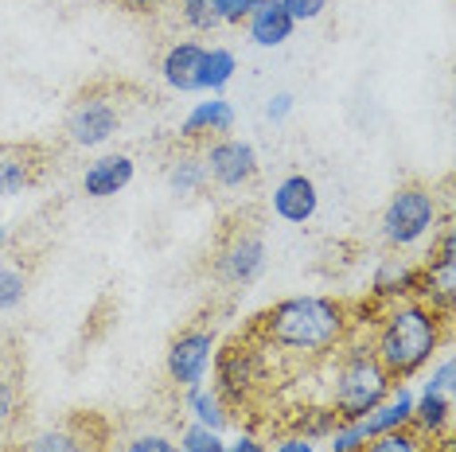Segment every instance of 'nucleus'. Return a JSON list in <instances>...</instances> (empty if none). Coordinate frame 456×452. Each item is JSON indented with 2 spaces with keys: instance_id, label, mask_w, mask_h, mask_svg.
<instances>
[{
  "instance_id": "412c9836",
  "label": "nucleus",
  "mask_w": 456,
  "mask_h": 452,
  "mask_svg": "<svg viewBox=\"0 0 456 452\" xmlns=\"http://www.w3.org/2000/svg\"><path fill=\"white\" fill-rule=\"evenodd\" d=\"M20 452H98V445L78 425H51L28 437Z\"/></svg>"
},
{
  "instance_id": "c756f323",
  "label": "nucleus",
  "mask_w": 456,
  "mask_h": 452,
  "mask_svg": "<svg viewBox=\"0 0 456 452\" xmlns=\"http://www.w3.org/2000/svg\"><path fill=\"white\" fill-rule=\"evenodd\" d=\"M324 445H328V452H359L362 445H367V433H362L359 421H339Z\"/></svg>"
},
{
  "instance_id": "f704fd0d",
  "label": "nucleus",
  "mask_w": 456,
  "mask_h": 452,
  "mask_svg": "<svg viewBox=\"0 0 456 452\" xmlns=\"http://www.w3.org/2000/svg\"><path fill=\"white\" fill-rule=\"evenodd\" d=\"M12 417H16V386L8 378H0V433L8 429Z\"/></svg>"
},
{
  "instance_id": "4c0bfd02",
  "label": "nucleus",
  "mask_w": 456,
  "mask_h": 452,
  "mask_svg": "<svg viewBox=\"0 0 456 452\" xmlns=\"http://www.w3.org/2000/svg\"><path fill=\"white\" fill-rule=\"evenodd\" d=\"M121 8H129V12H157L160 0H118Z\"/></svg>"
},
{
  "instance_id": "bb28decb",
  "label": "nucleus",
  "mask_w": 456,
  "mask_h": 452,
  "mask_svg": "<svg viewBox=\"0 0 456 452\" xmlns=\"http://www.w3.org/2000/svg\"><path fill=\"white\" fill-rule=\"evenodd\" d=\"M175 448L180 452H226V440L223 433H215V429H203V425H188L175 440Z\"/></svg>"
},
{
  "instance_id": "f257e3e1",
  "label": "nucleus",
  "mask_w": 456,
  "mask_h": 452,
  "mask_svg": "<svg viewBox=\"0 0 456 452\" xmlns=\"http://www.w3.org/2000/svg\"><path fill=\"white\" fill-rule=\"evenodd\" d=\"M355 332L351 308L336 296L300 293L285 296L273 308H265L254 324V335L269 351H281L293 359H328Z\"/></svg>"
},
{
  "instance_id": "473e14b6",
  "label": "nucleus",
  "mask_w": 456,
  "mask_h": 452,
  "mask_svg": "<svg viewBox=\"0 0 456 452\" xmlns=\"http://www.w3.org/2000/svg\"><path fill=\"white\" fill-rule=\"evenodd\" d=\"M121 452H180V448H175V440L164 437V433H137L121 445Z\"/></svg>"
},
{
  "instance_id": "a878e982",
  "label": "nucleus",
  "mask_w": 456,
  "mask_h": 452,
  "mask_svg": "<svg viewBox=\"0 0 456 452\" xmlns=\"http://www.w3.org/2000/svg\"><path fill=\"white\" fill-rule=\"evenodd\" d=\"M429 440H421L413 429H394V433H382V437H370L359 452H425Z\"/></svg>"
},
{
  "instance_id": "6e6552de",
  "label": "nucleus",
  "mask_w": 456,
  "mask_h": 452,
  "mask_svg": "<svg viewBox=\"0 0 456 452\" xmlns=\"http://www.w3.org/2000/svg\"><path fill=\"white\" fill-rule=\"evenodd\" d=\"M265 262H269V250H265V238L250 226H238L226 238L219 242L215 250V277L223 285H234V289H246L254 285L257 277L265 273Z\"/></svg>"
},
{
  "instance_id": "0eeeda50",
  "label": "nucleus",
  "mask_w": 456,
  "mask_h": 452,
  "mask_svg": "<svg viewBox=\"0 0 456 452\" xmlns=\"http://www.w3.org/2000/svg\"><path fill=\"white\" fill-rule=\"evenodd\" d=\"M215 351H219V335H215L211 327H183L168 343V355H164L168 383L180 390L203 386L215 367Z\"/></svg>"
},
{
  "instance_id": "5701e85b",
  "label": "nucleus",
  "mask_w": 456,
  "mask_h": 452,
  "mask_svg": "<svg viewBox=\"0 0 456 452\" xmlns=\"http://www.w3.org/2000/svg\"><path fill=\"white\" fill-rule=\"evenodd\" d=\"M238 75V55L231 47H207L203 51V67H200V90L207 94H223Z\"/></svg>"
},
{
  "instance_id": "7c9ffc66",
  "label": "nucleus",
  "mask_w": 456,
  "mask_h": 452,
  "mask_svg": "<svg viewBox=\"0 0 456 452\" xmlns=\"http://www.w3.org/2000/svg\"><path fill=\"white\" fill-rule=\"evenodd\" d=\"M257 4H262V0H211V12H215V20H219V24L242 28Z\"/></svg>"
},
{
  "instance_id": "9d476101",
  "label": "nucleus",
  "mask_w": 456,
  "mask_h": 452,
  "mask_svg": "<svg viewBox=\"0 0 456 452\" xmlns=\"http://www.w3.org/2000/svg\"><path fill=\"white\" fill-rule=\"evenodd\" d=\"M203 164H207V180H215L226 191H242L250 188L262 172L257 149L242 137H215L203 149Z\"/></svg>"
},
{
  "instance_id": "20e7f679",
  "label": "nucleus",
  "mask_w": 456,
  "mask_h": 452,
  "mask_svg": "<svg viewBox=\"0 0 456 452\" xmlns=\"http://www.w3.org/2000/svg\"><path fill=\"white\" fill-rule=\"evenodd\" d=\"M441 222V199L429 183H402L398 191L390 195V203L382 207V219H379V230H382V242L390 246L394 254H406V250H418L433 238Z\"/></svg>"
},
{
  "instance_id": "58836bf2",
  "label": "nucleus",
  "mask_w": 456,
  "mask_h": 452,
  "mask_svg": "<svg viewBox=\"0 0 456 452\" xmlns=\"http://www.w3.org/2000/svg\"><path fill=\"white\" fill-rule=\"evenodd\" d=\"M4 246H8V226L0 222V254H4Z\"/></svg>"
},
{
  "instance_id": "2f4dec72",
  "label": "nucleus",
  "mask_w": 456,
  "mask_h": 452,
  "mask_svg": "<svg viewBox=\"0 0 456 452\" xmlns=\"http://www.w3.org/2000/svg\"><path fill=\"white\" fill-rule=\"evenodd\" d=\"M277 4L293 16V24H313V20L324 16L328 0H277Z\"/></svg>"
},
{
  "instance_id": "f8f14e48",
  "label": "nucleus",
  "mask_w": 456,
  "mask_h": 452,
  "mask_svg": "<svg viewBox=\"0 0 456 452\" xmlns=\"http://www.w3.org/2000/svg\"><path fill=\"white\" fill-rule=\"evenodd\" d=\"M133 176H137V160L129 152H102L82 172V195L86 199H113L129 188Z\"/></svg>"
},
{
  "instance_id": "2eb2a0df",
  "label": "nucleus",
  "mask_w": 456,
  "mask_h": 452,
  "mask_svg": "<svg viewBox=\"0 0 456 452\" xmlns=\"http://www.w3.org/2000/svg\"><path fill=\"white\" fill-rule=\"evenodd\" d=\"M203 44L200 39H180L160 55V78L175 94H195L200 90V67H203Z\"/></svg>"
},
{
  "instance_id": "9b49d317",
  "label": "nucleus",
  "mask_w": 456,
  "mask_h": 452,
  "mask_svg": "<svg viewBox=\"0 0 456 452\" xmlns=\"http://www.w3.org/2000/svg\"><path fill=\"white\" fill-rule=\"evenodd\" d=\"M418 285H421V262H410L402 254H387L379 265H375V277H370V301L379 308L382 304H398V301H410L418 296Z\"/></svg>"
},
{
  "instance_id": "dca6fc26",
  "label": "nucleus",
  "mask_w": 456,
  "mask_h": 452,
  "mask_svg": "<svg viewBox=\"0 0 456 452\" xmlns=\"http://www.w3.org/2000/svg\"><path fill=\"white\" fill-rule=\"evenodd\" d=\"M410 417H413V390L406 383H394L390 394L370 409L367 417H359L362 433L370 437H382V433H394V429H410Z\"/></svg>"
},
{
  "instance_id": "f3484780",
  "label": "nucleus",
  "mask_w": 456,
  "mask_h": 452,
  "mask_svg": "<svg viewBox=\"0 0 456 452\" xmlns=\"http://www.w3.org/2000/svg\"><path fill=\"white\" fill-rule=\"evenodd\" d=\"M246 36H250V44L254 47H265V51H273V47H285L289 39H293L297 32V24H293V16L285 12L277 0H262V4L250 12V20H246Z\"/></svg>"
},
{
  "instance_id": "b1692460",
  "label": "nucleus",
  "mask_w": 456,
  "mask_h": 452,
  "mask_svg": "<svg viewBox=\"0 0 456 452\" xmlns=\"http://www.w3.org/2000/svg\"><path fill=\"white\" fill-rule=\"evenodd\" d=\"M336 425H339V417H336V409H331L328 402L324 406H300L297 417H293V433L305 437V440H313V445L328 440Z\"/></svg>"
},
{
  "instance_id": "7ed1b4c3",
  "label": "nucleus",
  "mask_w": 456,
  "mask_h": 452,
  "mask_svg": "<svg viewBox=\"0 0 456 452\" xmlns=\"http://www.w3.org/2000/svg\"><path fill=\"white\" fill-rule=\"evenodd\" d=\"M390 386H394V378L379 367L370 347L347 339L328 375V406L336 409L339 421H359L390 394Z\"/></svg>"
},
{
  "instance_id": "a211bd4d",
  "label": "nucleus",
  "mask_w": 456,
  "mask_h": 452,
  "mask_svg": "<svg viewBox=\"0 0 456 452\" xmlns=\"http://www.w3.org/2000/svg\"><path fill=\"white\" fill-rule=\"evenodd\" d=\"M410 429L421 440L449 437V429H452V398L449 394H433V390H421V394H413Z\"/></svg>"
},
{
  "instance_id": "39448f33",
  "label": "nucleus",
  "mask_w": 456,
  "mask_h": 452,
  "mask_svg": "<svg viewBox=\"0 0 456 452\" xmlns=\"http://www.w3.org/2000/svg\"><path fill=\"white\" fill-rule=\"evenodd\" d=\"M269 347L257 339H234L231 347L215 351V390L223 394L226 406H242L254 398V390H262L265 375H269V359H265Z\"/></svg>"
},
{
  "instance_id": "aec40b11",
  "label": "nucleus",
  "mask_w": 456,
  "mask_h": 452,
  "mask_svg": "<svg viewBox=\"0 0 456 452\" xmlns=\"http://www.w3.org/2000/svg\"><path fill=\"white\" fill-rule=\"evenodd\" d=\"M164 180H168V191L180 195V199H191V195H200L207 183V164L203 157H195V152H180V157L168 160V168H164Z\"/></svg>"
},
{
  "instance_id": "c9c22d12",
  "label": "nucleus",
  "mask_w": 456,
  "mask_h": 452,
  "mask_svg": "<svg viewBox=\"0 0 456 452\" xmlns=\"http://www.w3.org/2000/svg\"><path fill=\"white\" fill-rule=\"evenodd\" d=\"M226 452H269V445L257 433H238L234 440H226Z\"/></svg>"
},
{
  "instance_id": "393cba45",
  "label": "nucleus",
  "mask_w": 456,
  "mask_h": 452,
  "mask_svg": "<svg viewBox=\"0 0 456 452\" xmlns=\"http://www.w3.org/2000/svg\"><path fill=\"white\" fill-rule=\"evenodd\" d=\"M28 296V273L20 265H0V312H16Z\"/></svg>"
},
{
  "instance_id": "ddd939ff",
  "label": "nucleus",
  "mask_w": 456,
  "mask_h": 452,
  "mask_svg": "<svg viewBox=\"0 0 456 452\" xmlns=\"http://www.w3.org/2000/svg\"><path fill=\"white\" fill-rule=\"evenodd\" d=\"M316 211H320V188H316L313 176H305V172H293V176H285L273 188V214L281 222L305 226V222L316 219Z\"/></svg>"
},
{
  "instance_id": "cd10ccee",
  "label": "nucleus",
  "mask_w": 456,
  "mask_h": 452,
  "mask_svg": "<svg viewBox=\"0 0 456 452\" xmlns=\"http://www.w3.org/2000/svg\"><path fill=\"white\" fill-rule=\"evenodd\" d=\"M175 12L191 32H215L219 28V20L211 12V0H175Z\"/></svg>"
},
{
  "instance_id": "423d86ee",
  "label": "nucleus",
  "mask_w": 456,
  "mask_h": 452,
  "mask_svg": "<svg viewBox=\"0 0 456 452\" xmlns=\"http://www.w3.org/2000/svg\"><path fill=\"white\" fill-rule=\"evenodd\" d=\"M418 301L429 308H437L441 316L452 320L456 308V234H452V214H441L437 230L429 238V254L421 262V285H418Z\"/></svg>"
},
{
  "instance_id": "4468645a",
  "label": "nucleus",
  "mask_w": 456,
  "mask_h": 452,
  "mask_svg": "<svg viewBox=\"0 0 456 452\" xmlns=\"http://www.w3.org/2000/svg\"><path fill=\"white\" fill-rule=\"evenodd\" d=\"M234 129V106L223 94H211L207 101H200L188 117L180 121V141L188 145H200V141H215V137H231Z\"/></svg>"
},
{
  "instance_id": "e433bc0d",
  "label": "nucleus",
  "mask_w": 456,
  "mask_h": 452,
  "mask_svg": "<svg viewBox=\"0 0 456 452\" xmlns=\"http://www.w3.org/2000/svg\"><path fill=\"white\" fill-rule=\"evenodd\" d=\"M269 452H316L313 440H305V437H297V433H289L281 440H273V448Z\"/></svg>"
},
{
  "instance_id": "f03ea898",
  "label": "nucleus",
  "mask_w": 456,
  "mask_h": 452,
  "mask_svg": "<svg viewBox=\"0 0 456 452\" xmlns=\"http://www.w3.org/2000/svg\"><path fill=\"white\" fill-rule=\"evenodd\" d=\"M449 327H452L449 316H441L437 308L410 296V301L379 308V320L367 347L394 383H410L441 351H449V339H452Z\"/></svg>"
},
{
  "instance_id": "c85d7f7f",
  "label": "nucleus",
  "mask_w": 456,
  "mask_h": 452,
  "mask_svg": "<svg viewBox=\"0 0 456 452\" xmlns=\"http://www.w3.org/2000/svg\"><path fill=\"white\" fill-rule=\"evenodd\" d=\"M429 378H425V390H433V394H449L452 398V390H456V363H452V355H437L429 367Z\"/></svg>"
},
{
  "instance_id": "ea45409f",
  "label": "nucleus",
  "mask_w": 456,
  "mask_h": 452,
  "mask_svg": "<svg viewBox=\"0 0 456 452\" xmlns=\"http://www.w3.org/2000/svg\"><path fill=\"white\" fill-rule=\"evenodd\" d=\"M316 452H320V448H316ZM324 452H328V448H324Z\"/></svg>"
},
{
  "instance_id": "72a5a7b5",
  "label": "nucleus",
  "mask_w": 456,
  "mask_h": 452,
  "mask_svg": "<svg viewBox=\"0 0 456 452\" xmlns=\"http://www.w3.org/2000/svg\"><path fill=\"white\" fill-rule=\"evenodd\" d=\"M293 109H297V98L289 94V90H277V94H269V101H265V117L273 121V125L293 117Z\"/></svg>"
},
{
  "instance_id": "4be33fe9",
  "label": "nucleus",
  "mask_w": 456,
  "mask_h": 452,
  "mask_svg": "<svg viewBox=\"0 0 456 452\" xmlns=\"http://www.w3.org/2000/svg\"><path fill=\"white\" fill-rule=\"evenodd\" d=\"M36 168H39V164L32 160V152H28V149H4V152H0V199L20 195L24 188H32V183H36Z\"/></svg>"
},
{
  "instance_id": "1a4fd4ad",
  "label": "nucleus",
  "mask_w": 456,
  "mask_h": 452,
  "mask_svg": "<svg viewBox=\"0 0 456 452\" xmlns=\"http://www.w3.org/2000/svg\"><path fill=\"white\" fill-rule=\"evenodd\" d=\"M121 109L110 94H78L67 109V141L75 149H102L118 137Z\"/></svg>"
},
{
  "instance_id": "6ab92c4d",
  "label": "nucleus",
  "mask_w": 456,
  "mask_h": 452,
  "mask_svg": "<svg viewBox=\"0 0 456 452\" xmlns=\"http://www.w3.org/2000/svg\"><path fill=\"white\" fill-rule=\"evenodd\" d=\"M183 406H188V414H191V425L215 429V433H223L226 421H231V406L223 402V394L215 386H191V390H183Z\"/></svg>"
}]
</instances>
